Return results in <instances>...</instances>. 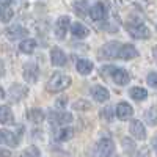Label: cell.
Instances as JSON below:
<instances>
[{"mask_svg": "<svg viewBox=\"0 0 157 157\" xmlns=\"http://www.w3.org/2000/svg\"><path fill=\"white\" fill-rule=\"evenodd\" d=\"M69 85H71V77L69 75H64L61 72H55L49 78L46 88H47V91H50V93H58V91L66 90Z\"/></svg>", "mask_w": 157, "mask_h": 157, "instance_id": "1", "label": "cell"}, {"mask_svg": "<svg viewBox=\"0 0 157 157\" xmlns=\"http://www.w3.org/2000/svg\"><path fill=\"white\" fill-rule=\"evenodd\" d=\"M127 32H129V35L132 36V38H135V39H146V38H149L151 36V32H149V29L146 27L145 24H127Z\"/></svg>", "mask_w": 157, "mask_h": 157, "instance_id": "2", "label": "cell"}, {"mask_svg": "<svg viewBox=\"0 0 157 157\" xmlns=\"http://www.w3.org/2000/svg\"><path fill=\"white\" fill-rule=\"evenodd\" d=\"M118 50H120V44H118V43H115V41L107 43V44H104L99 49V58H102V60L118 58Z\"/></svg>", "mask_w": 157, "mask_h": 157, "instance_id": "3", "label": "cell"}, {"mask_svg": "<svg viewBox=\"0 0 157 157\" xmlns=\"http://www.w3.org/2000/svg\"><path fill=\"white\" fill-rule=\"evenodd\" d=\"M49 121L50 124L57 126H66L72 121V115L68 112H50L49 113Z\"/></svg>", "mask_w": 157, "mask_h": 157, "instance_id": "4", "label": "cell"}, {"mask_svg": "<svg viewBox=\"0 0 157 157\" xmlns=\"http://www.w3.org/2000/svg\"><path fill=\"white\" fill-rule=\"evenodd\" d=\"M96 151H98L99 157H110L115 152V143L110 138H102L98 143Z\"/></svg>", "mask_w": 157, "mask_h": 157, "instance_id": "5", "label": "cell"}, {"mask_svg": "<svg viewBox=\"0 0 157 157\" xmlns=\"http://www.w3.org/2000/svg\"><path fill=\"white\" fill-rule=\"evenodd\" d=\"M69 24H71V19L69 16H61L58 17L57 24H55V35L58 39H64V36H66L68 30H69Z\"/></svg>", "mask_w": 157, "mask_h": 157, "instance_id": "6", "label": "cell"}, {"mask_svg": "<svg viewBox=\"0 0 157 157\" xmlns=\"http://www.w3.org/2000/svg\"><path fill=\"white\" fill-rule=\"evenodd\" d=\"M109 77H112V80H113L116 85H127V83L130 82L129 72L124 71V69H118V68H112Z\"/></svg>", "mask_w": 157, "mask_h": 157, "instance_id": "7", "label": "cell"}, {"mask_svg": "<svg viewBox=\"0 0 157 157\" xmlns=\"http://www.w3.org/2000/svg\"><path fill=\"white\" fill-rule=\"evenodd\" d=\"M129 132L132 134V137H135L137 140H145V138H146V130H145V126H143V123H141V121H138V120H132V121H130Z\"/></svg>", "mask_w": 157, "mask_h": 157, "instance_id": "8", "label": "cell"}, {"mask_svg": "<svg viewBox=\"0 0 157 157\" xmlns=\"http://www.w3.org/2000/svg\"><path fill=\"white\" fill-rule=\"evenodd\" d=\"M0 143L10 146V148H16L19 141H17V137L13 132H10L6 129H0Z\"/></svg>", "mask_w": 157, "mask_h": 157, "instance_id": "9", "label": "cell"}, {"mask_svg": "<svg viewBox=\"0 0 157 157\" xmlns=\"http://www.w3.org/2000/svg\"><path fill=\"white\" fill-rule=\"evenodd\" d=\"M50 61H52L54 66H64L66 61H68V58H66V55H64V52L61 49L54 47L50 50Z\"/></svg>", "mask_w": 157, "mask_h": 157, "instance_id": "10", "label": "cell"}, {"mask_svg": "<svg viewBox=\"0 0 157 157\" xmlns=\"http://www.w3.org/2000/svg\"><path fill=\"white\" fill-rule=\"evenodd\" d=\"M134 115V109L129 105L127 102H120L116 105V116L120 118L121 121H126V120H129L130 116Z\"/></svg>", "mask_w": 157, "mask_h": 157, "instance_id": "11", "label": "cell"}, {"mask_svg": "<svg viewBox=\"0 0 157 157\" xmlns=\"http://www.w3.org/2000/svg\"><path fill=\"white\" fill-rule=\"evenodd\" d=\"M137 55H138V52L132 44H123V46H120V50H118V57L123 60H132Z\"/></svg>", "mask_w": 157, "mask_h": 157, "instance_id": "12", "label": "cell"}, {"mask_svg": "<svg viewBox=\"0 0 157 157\" xmlns=\"http://www.w3.org/2000/svg\"><path fill=\"white\" fill-rule=\"evenodd\" d=\"M24 78L29 83H35L38 80V66L35 63H27L24 66Z\"/></svg>", "mask_w": 157, "mask_h": 157, "instance_id": "13", "label": "cell"}, {"mask_svg": "<svg viewBox=\"0 0 157 157\" xmlns=\"http://www.w3.org/2000/svg\"><path fill=\"white\" fill-rule=\"evenodd\" d=\"M27 30H25L24 27H21V25H11V27L6 29V36L8 39H11V41H16V39H21L24 36H27Z\"/></svg>", "mask_w": 157, "mask_h": 157, "instance_id": "14", "label": "cell"}, {"mask_svg": "<svg viewBox=\"0 0 157 157\" xmlns=\"http://www.w3.org/2000/svg\"><path fill=\"white\" fill-rule=\"evenodd\" d=\"M91 96H93L94 101H98V102H105L110 94H109L107 88H104L101 85H94L93 88H91Z\"/></svg>", "mask_w": 157, "mask_h": 157, "instance_id": "15", "label": "cell"}, {"mask_svg": "<svg viewBox=\"0 0 157 157\" xmlns=\"http://www.w3.org/2000/svg\"><path fill=\"white\" fill-rule=\"evenodd\" d=\"M0 123L5 126L14 123V115H13L11 109L6 105H0Z\"/></svg>", "mask_w": 157, "mask_h": 157, "instance_id": "16", "label": "cell"}, {"mask_svg": "<svg viewBox=\"0 0 157 157\" xmlns=\"http://www.w3.org/2000/svg\"><path fill=\"white\" fill-rule=\"evenodd\" d=\"M90 14H91V19L93 21H102L104 17H105V14H107L104 3H96L93 8L90 10Z\"/></svg>", "mask_w": 157, "mask_h": 157, "instance_id": "17", "label": "cell"}, {"mask_svg": "<svg viewBox=\"0 0 157 157\" xmlns=\"http://www.w3.org/2000/svg\"><path fill=\"white\" fill-rule=\"evenodd\" d=\"M75 68H77V72L78 74H82V75H88L91 71H93V63H91L90 60H77V64H75Z\"/></svg>", "mask_w": 157, "mask_h": 157, "instance_id": "18", "label": "cell"}, {"mask_svg": "<svg viewBox=\"0 0 157 157\" xmlns=\"http://www.w3.org/2000/svg\"><path fill=\"white\" fill-rule=\"evenodd\" d=\"M25 94H27V88L22 86V85H13V86L10 88V96H11L13 101H19V99H22Z\"/></svg>", "mask_w": 157, "mask_h": 157, "instance_id": "19", "label": "cell"}, {"mask_svg": "<svg viewBox=\"0 0 157 157\" xmlns=\"http://www.w3.org/2000/svg\"><path fill=\"white\" fill-rule=\"evenodd\" d=\"M71 33L75 38H85V36H88L90 30L85 27V25H82L80 22H75V24H72V27H71Z\"/></svg>", "mask_w": 157, "mask_h": 157, "instance_id": "20", "label": "cell"}, {"mask_svg": "<svg viewBox=\"0 0 157 157\" xmlns=\"http://www.w3.org/2000/svg\"><path fill=\"white\" fill-rule=\"evenodd\" d=\"M88 2H85V0H77V2L74 3V13L78 16V17H83L88 14Z\"/></svg>", "mask_w": 157, "mask_h": 157, "instance_id": "21", "label": "cell"}, {"mask_svg": "<svg viewBox=\"0 0 157 157\" xmlns=\"http://www.w3.org/2000/svg\"><path fill=\"white\" fill-rule=\"evenodd\" d=\"M72 137H74V129L72 127H61L57 132V135H55V138L58 141H68Z\"/></svg>", "mask_w": 157, "mask_h": 157, "instance_id": "22", "label": "cell"}, {"mask_svg": "<svg viewBox=\"0 0 157 157\" xmlns=\"http://www.w3.org/2000/svg\"><path fill=\"white\" fill-rule=\"evenodd\" d=\"M27 116H29V120L32 123H36V124L44 121V112L41 109H32V110H29Z\"/></svg>", "mask_w": 157, "mask_h": 157, "instance_id": "23", "label": "cell"}, {"mask_svg": "<svg viewBox=\"0 0 157 157\" xmlns=\"http://www.w3.org/2000/svg\"><path fill=\"white\" fill-rule=\"evenodd\" d=\"M13 16H14V13L10 8V5H0V21L3 24H8L13 19Z\"/></svg>", "mask_w": 157, "mask_h": 157, "instance_id": "24", "label": "cell"}, {"mask_svg": "<svg viewBox=\"0 0 157 157\" xmlns=\"http://www.w3.org/2000/svg\"><path fill=\"white\" fill-rule=\"evenodd\" d=\"M129 94H130V98L135 99V101H145L148 98L146 90L145 88H140V86H134L132 90L129 91Z\"/></svg>", "mask_w": 157, "mask_h": 157, "instance_id": "25", "label": "cell"}, {"mask_svg": "<svg viewBox=\"0 0 157 157\" xmlns=\"http://www.w3.org/2000/svg\"><path fill=\"white\" fill-rule=\"evenodd\" d=\"M35 47H36L35 39H24V41L19 44V49H21V52H24V54H32V52L35 50Z\"/></svg>", "mask_w": 157, "mask_h": 157, "instance_id": "26", "label": "cell"}, {"mask_svg": "<svg viewBox=\"0 0 157 157\" xmlns=\"http://www.w3.org/2000/svg\"><path fill=\"white\" fill-rule=\"evenodd\" d=\"M72 109H75V110H90L91 109V102H88V101H85V99H78V101H75L74 104H72Z\"/></svg>", "mask_w": 157, "mask_h": 157, "instance_id": "27", "label": "cell"}, {"mask_svg": "<svg viewBox=\"0 0 157 157\" xmlns=\"http://www.w3.org/2000/svg\"><path fill=\"white\" fill-rule=\"evenodd\" d=\"M101 116H102V120H105V121H113V109L110 107V105H107V107H104L102 109V112H101Z\"/></svg>", "mask_w": 157, "mask_h": 157, "instance_id": "28", "label": "cell"}, {"mask_svg": "<svg viewBox=\"0 0 157 157\" xmlns=\"http://www.w3.org/2000/svg\"><path fill=\"white\" fill-rule=\"evenodd\" d=\"M21 157H39V151H38L36 146H29L21 154Z\"/></svg>", "mask_w": 157, "mask_h": 157, "instance_id": "29", "label": "cell"}, {"mask_svg": "<svg viewBox=\"0 0 157 157\" xmlns=\"http://www.w3.org/2000/svg\"><path fill=\"white\" fill-rule=\"evenodd\" d=\"M155 107H151L146 113H145V116H146V120H148V123L151 124V126H154L155 124Z\"/></svg>", "mask_w": 157, "mask_h": 157, "instance_id": "30", "label": "cell"}, {"mask_svg": "<svg viewBox=\"0 0 157 157\" xmlns=\"http://www.w3.org/2000/svg\"><path fill=\"white\" fill-rule=\"evenodd\" d=\"M148 85L149 86H152V88H155L157 86V74L155 72H149V75H148Z\"/></svg>", "mask_w": 157, "mask_h": 157, "instance_id": "31", "label": "cell"}, {"mask_svg": "<svg viewBox=\"0 0 157 157\" xmlns=\"http://www.w3.org/2000/svg\"><path fill=\"white\" fill-rule=\"evenodd\" d=\"M66 101H68V99H66V98L63 96V98L57 99V102H55V105H57L58 109H63V107H66Z\"/></svg>", "mask_w": 157, "mask_h": 157, "instance_id": "32", "label": "cell"}, {"mask_svg": "<svg viewBox=\"0 0 157 157\" xmlns=\"http://www.w3.org/2000/svg\"><path fill=\"white\" fill-rule=\"evenodd\" d=\"M0 157H11V152L6 148H0Z\"/></svg>", "mask_w": 157, "mask_h": 157, "instance_id": "33", "label": "cell"}, {"mask_svg": "<svg viewBox=\"0 0 157 157\" xmlns=\"http://www.w3.org/2000/svg\"><path fill=\"white\" fill-rule=\"evenodd\" d=\"M13 0H0V5H10Z\"/></svg>", "mask_w": 157, "mask_h": 157, "instance_id": "34", "label": "cell"}]
</instances>
